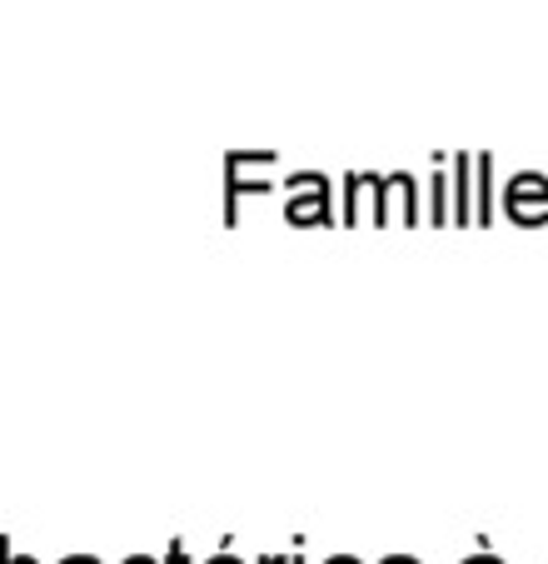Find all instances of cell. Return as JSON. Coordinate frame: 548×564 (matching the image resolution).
I'll return each mask as SVG.
<instances>
[{
  "label": "cell",
  "instance_id": "1",
  "mask_svg": "<svg viewBox=\"0 0 548 564\" xmlns=\"http://www.w3.org/2000/svg\"><path fill=\"white\" fill-rule=\"evenodd\" d=\"M374 225H419V185H414V175H409V171L380 175Z\"/></svg>",
  "mask_w": 548,
  "mask_h": 564
},
{
  "label": "cell",
  "instance_id": "2",
  "mask_svg": "<svg viewBox=\"0 0 548 564\" xmlns=\"http://www.w3.org/2000/svg\"><path fill=\"white\" fill-rule=\"evenodd\" d=\"M374 200H380V175H374V171H354L344 181V225L374 220Z\"/></svg>",
  "mask_w": 548,
  "mask_h": 564
},
{
  "label": "cell",
  "instance_id": "3",
  "mask_svg": "<svg viewBox=\"0 0 548 564\" xmlns=\"http://www.w3.org/2000/svg\"><path fill=\"white\" fill-rule=\"evenodd\" d=\"M449 225H474V155H453Z\"/></svg>",
  "mask_w": 548,
  "mask_h": 564
},
{
  "label": "cell",
  "instance_id": "4",
  "mask_svg": "<svg viewBox=\"0 0 548 564\" xmlns=\"http://www.w3.org/2000/svg\"><path fill=\"white\" fill-rule=\"evenodd\" d=\"M285 220H289V225H335V195H329V185L289 195Z\"/></svg>",
  "mask_w": 548,
  "mask_h": 564
},
{
  "label": "cell",
  "instance_id": "5",
  "mask_svg": "<svg viewBox=\"0 0 548 564\" xmlns=\"http://www.w3.org/2000/svg\"><path fill=\"white\" fill-rule=\"evenodd\" d=\"M498 181H494V155H474V225H494L498 215Z\"/></svg>",
  "mask_w": 548,
  "mask_h": 564
},
{
  "label": "cell",
  "instance_id": "6",
  "mask_svg": "<svg viewBox=\"0 0 548 564\" xmlns=\"http://www.w3.org/2000/svg\"><path fill=\"white\" fill-rule=\"evenodd\" d=\"M429 220H449V181H443V155H434V181H429Z\"/></svg>",
  "mask_w": 548,
  "mask_h": 564
},
{
  "label": "cell",
  "instance_id": "7",
  "mask_svg": "<svg viewBox=\"0 0 548 564\" xmlns=\"http://www.w3.org/2000/svg\"><path fill=\"white\" fill-rule=\"evenodd\" d=\"M0 564H35V560H25V554H11V544L0 540Z\"/></svg>",
  "mask_w": 548,
  "mask_h": 564
},
{
  "label": "cell",
  "instance_id": "8",
  "mask_svg": "<svg viewBox=\"0 0 548 564\" xmlns=\"http://www.w3.org/2000/svg\"><path fill=\"white\" fill-rule=\"evenodd\" d=\"M205 564H244V560H234V554H215V560H205Z\"/></svg>",
  "mask_w": 548,
  "mask_h": 564
},
{
  "label": "cell",
  "instance_id": "9",
  "mask_svg": "<svg viewBox=\"0 0 548 564\" xmlns=\"http://www.w3.org/2000/svg\"><path fill=\"white\" fill-rule=\"evenodd\" d=\"M61 564H100V560H90V554H70V560H61Z\"/></svg>",
  "mask_w": 548,
  "mask_h": 564
},
{
  "label": "cell",
  "instance_id": "10",
  "mask_svg": "<svg viewBox=\"0 0 548 564\" xmlns=\"http://www.w3.org/2000/svg\"><path fill=\"white\" fill-rule=\"evenodd\" d=\"M464 564H498L494 554H474V560H464Z\"/></svg>",
  "mask_w": 548,
  "mask_h": 564
},
{
  "label": "cell",
  "instance_id": "11",
  "mask_svg": "<svg viewBox=\"0 0 548 564\" xmlns=\"http://www.w3.org/2000/svg\"><path fill=\"white\" fill-rule=\"evenodd\" d=\"M325 564H359L354 554H335V560H325Z\"/></svg>",
  "mask_w": 548,
  "mask_h": 564
},
{
  "label": "cell",
  "instance_id": "12",
  "mask_svg": "<svg viewBox=\"0 0 548 564\" xmlns=\"http://www.w3.org/2000/svg\"><path fill=\"white\" fill-rule=\"evenodd\" d=\"M125 564H155V560H150V554H130Z\"/></svg>",
  "mask_w": 548,
  "mask_h": 564
}]
</instances>
